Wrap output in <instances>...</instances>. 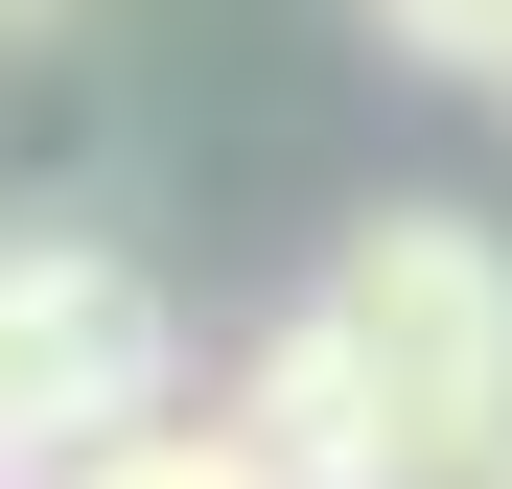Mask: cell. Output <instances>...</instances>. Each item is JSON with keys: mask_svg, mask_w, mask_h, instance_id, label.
I'll list each match as a JSON object with an SVG mask.
<instances>
[{"mask_svg": "<svg viewBox=\"0 0 512 489\" xmlns=\"http://www.w3.org/2000/svg\"><path fill=\"white\" fill-rule=\"evenodd\" d=\"M303 303H326V350H350V396L396 420L419 489H489V466H512V233H466V210H350Z\"/></svg>", "mask_w": 512, "mask_h": 489, "instance_id": "obj_1", "label": "cell"}, {"mask_svg": "<svg viewBox=\"0 0 512 489\" xmlns=\"http://www.w3.org/2000/svg\"><path fill=\"white\" fill-rule=\"evenodd\" d=\"M140 420H187V326H163L140 257H94V233H0V443L47 466H94Z\"/></svg>", "mask_w": 512, "mask_h": 489, "instance_id": "obj_2", "label": "cell"}, {"mask_svg": "<svg viewBox=\"0 0 512 489\" xmlns=\"http://www.w3.org/2000/svg\"><path fill=\"white\" fill-rule=\"evenodd\" d=\"M210 420L280 466V489H419V466H396V420L350 396V350H326V303H280V326H256V350L210 373Z\"/></svg>", "mask_w": 512, "mask_h": 489, "instance_id": "obj_3", "label": "cell"}, {"mask_svg": "<svg viewBox=\"0 0 512 489\" xmlns=\"http://www.w3.org/2000/svg\"><path fill=\"white\" fill-rule=\"evenodd\" d=\"M47 489H280L233 420H140V443H94V466H47Z\"/></svg>", "mask_w": 512, "mask_h": 489, "instance_id": "obj_4", "label": "cell"}, {"mask_svg": "<svg viewBox=\"0 0 512 489\" xmlns=\"http://www.w3.org/2000/svg\"><path fill=\"white\" fill-rule=\"evenodd\" d=\"M396 70H466V94H512V0H373Z\"/></svg>", "mask_w": 512, "mask_h": 489, "instance_id": "obj_5", "label": "cell"}, {"mask_svg": "<svg viewBox=\"0 0 512 489\" xmlns=\"http://www.w3.org/2000/svg\"><path fill=\"white\" fill-rule=\"evenodd\" d=\"M24 24H47V0H0V47H24Z\"/></svg>", "mask_w": 512, "mask_h": 489, "instance_id": "obj_6", "label": "cell"}, {"mask_svg": "<svg viewBox=\"0 0 512 489\" xmlns=\"http://www.w3.org/2000/svg\"><path fill=\"white\" fill-rule=\"evenodd\" d=\"M0 489H24V443H0Z\"/></svg>", "mask_w": 512, "mask_h": 489, "instance_id": "obj_7", "label": "cell"}, {"mask_svg": "<svg viewBox=\"0 0 512 489\" xmlns=\"http://www.w3.org/2000/svg\"><path fill=\"white\" fill-rule=\"evenodd\" d=\"M489 489H512V466H489Z\"/></svg>", "mask_w": 512, "mask_h": 489, "instance_id": "obj_8", "label": "cell"}]
</instances>
